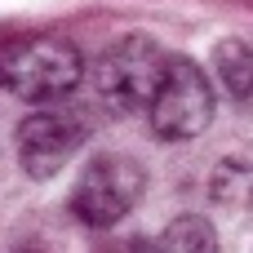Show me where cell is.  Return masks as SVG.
<instances>
[{"mask_svg": "<svg viewBox=\"0 0 253 253\" xmlns=\"http://www.w3.org/2000/svg\"><path fill=\"white\" fill-rule=\"evenodd\" d=\"M209 196L222 209H249L253 205V165L249 160H222L209 178Z\"/></svg>", "mask_w": 253, "mask_h": 253, "instance_id": "cell-8", "label": "cell"}, {"mask_svg": "<svg viewBox=\"0 0 253 253\" xmlns=\"http://www.w3.org/2000/svg\"><path fill=\"white\" fill-rule=\"evenodd\" d=\"M22 253H36V249H22Z\"/></svg>", "mask_w": 253, "mask_h": 253, "instance_id": "cell-9", "label": "cell"}, {"mask_svg": "<svg viewBox=\"0 0 253 253\" xmlns=\"http://www.w3.org/2000/svg\"><path fill=\"white\" fill-rule=\"evenodd\" d=\"M213 76L227 89V98H236V102L253 98V49L236 36L218 40L213 44Z\"/></svg>", "mask_w": 253, "mask_h": 253, "instance_id": "cell-6", "label": "cell"}, {"mask_svg": "<svg viewBox=\"0 0 253 253\" xmlns=\"http://www.w3.org/2000/svg\"><path fill=\"white\" fill-rule=\"evenodd\" d=\"M165 62H169V53L151 36H120L89 71L98 107L111 111V116L147 111L151 98H156L160 76H165Z\"/></svg>", "mask_w": 253, "mask_h": 253, "instance_id": "cell-2", "label": "cell"}, {"mask_svg": "<svg viewBox=\"0 0 253 253\" xmlns=\"http://www.w3.org/2000/svg\"><path fill=\"white\" fill-rule=\"evenodd\" d=\"M84 138H89V125H84L80 111L40 107V111H31V116L18 125V133H13L18 165H22L27 178L44 182V178H53V173L84 147Z\"/></svg>", "mask_w": 253, "mask_h": 253, "instance_id": "cell-5", "label": "cell"}, {"mask_svg": "<svg viewBox=\"0 0 253 253\" xmlns=\"http://www.w3.org/2000/svg\"><path fill=\"white\" fill-rule=\"evenodd\" d=\"M147 120L156 129V138H165V142L200 138L209 129V120H213V84H209V76L191 58L169 53L165 76L156 84V98L147 107Z\"/></svg>", "mask_w": 253, "mask_h": 253, "instance_id": "cell-4", "label": "cell"}, {"mask_svg": "<svg viewBox=\"0 0 253 253\" xmlns=\"http://www.w3.org/2000/svg\"><path fill=\"white\" fill-rule=\"evenodd\" d=\"M84 80V58L67 36L36 31L0 40V93L22 102H58Z\"/></svg>", "mask_w": 253, "mask_h": 253, "instance_id": "cell-1", "label": "cell"}, {"mask_svg": "<svg viewBox=\"0 0 253 253\" xmlns=\"http://www.w3.org/2000/svg\"><path fill=\"white\" fill-rule=\"evenodd\" d=\"M147 253H218V231H213L209 218L182 213V218H173V222L151 240Z\"/></svg>", "mask_w": 253, "mask_h": 253, "instance_id": "cell-7", "label": "cell"}, {"mask_svg": "<svg viewBox=\"0 0 253 253\" xmlns=\"http://www.w3.org/2000/svg\"><path fill=\"white\" fill-rule=\"evenodd\" d=\"M147 191V173L133 156H120V151H107V156H93L84 165V173L76 178L71 187V218L93 227V231H107L116 222H125L133 213V205L142 200Z\"/></svg>", "mask_w": 253, "mask_h": 253, "instance_id": "cell-3", "label": "cell"}]
</instances>
